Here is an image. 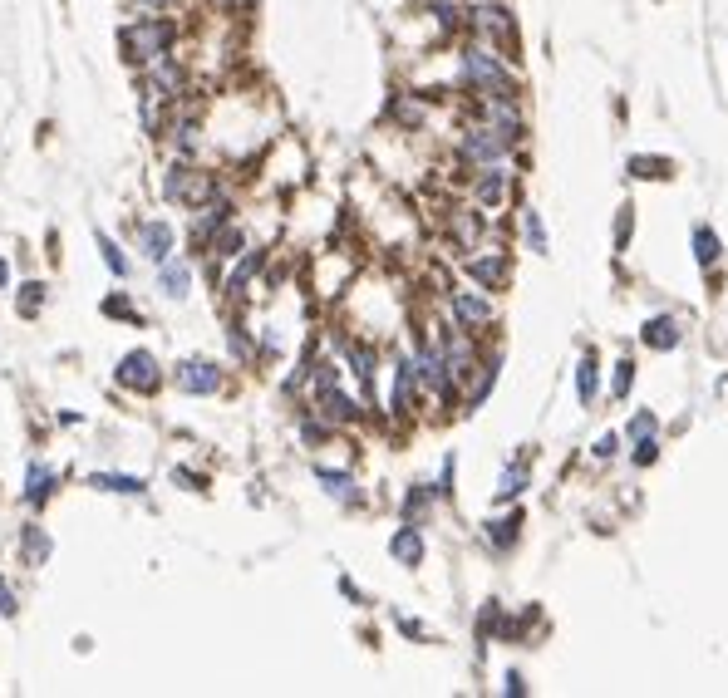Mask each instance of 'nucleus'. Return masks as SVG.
Returning a JSON list of instances; mask_svg holds the SVG:
<instances>
[{"label": "nucleus", "instance_id": "nucleus-14", "mask_svg": "<svg viewBox=\"0 0 728 698\" xmlns=\"http://www.w3.org/2000/svg\"><path fill=\"white\" fill-rule=\"evenodd\" d=\"M143 89H148L153 99H178V94H182V69L168 55L153 59V64H148V84H143Z\"/></svg>", "mask_w": 728, "mask_h": 698}, {"label": "nucleus", "instance_id": "nucleus-10", "mask_svg": "<svg viewBox=\"0 0 728 698\" xmlns=\"http://www.w3.org/2000/svg\"><path fill=\"white\" fill-rule=\"evenodd\" d=\"M507 192H512V173L502 163H492V168H483V173L473 177V197H478L483 212H497L507 202Z\"/></svg>", "mask_w": 728, "mask_h": 698}, {"label": "nucleus", "instance_id": "nucleus-37", "mask_svg": "<svg viewBox=\"0 0 728 698\" xmlns=\"http://www.w3.org/2000/svg\"><path fill=\"white\" fill-rule=\"evenodd\" d=\"M615 453H620V433L610 428V433H601V438H596V448H591V458H596V463H610Z\"/></svg>", "mask_w": 728, "mask_h": 698}, {"label": "nucleus", "instance_id": "nucleus-30", "mask_svg": "<svg viewBox=\"0 0 728 698\" xmlns=\"http://www.w3.org/2000/svg\"><path fill=\"white\" fill-rule=\"evenodd\" d=\"M345 359H350V369L360 374L364 394H374V349H369V345H350V349H345Z\"/></svg>", "mask_w": 728, "mask_h": 698}, {"label": "nucleus", "instance_id": "nucleus-5", "mask_svg": "<svg viewBox=\"0 0 728 698\" xmlns=\"http://www.w3.org/2000/svg\"><path fill=\"white\" fill-rule=\"evenodd\" d=\"M163 197L168 202H187V207H202V202H212L217 197V187H212V177L197 173V168H168L163 177Z\"/></svg>", "mask_w": 728, "mask_h": 698}, {"label": "nucleus", "instance_id": "nucleus-28", "mask_svg": "<svg viewBox=\"0 0 728 698\" xmlns=\"http://www.w3.org/2000/svg\"><path fill=\"white\" fill-rule=\"evenodd\" d=\"M522 241H527L537 256H546V251H551V241H546V222H542V212H537V207H522Z\"/></svg>", "mask_w": 728, "mask_h": 698}, {"label": "nucleus", "instance_id": "nucleus-27", "mask_svg": "<svg viewBox=\"0 0 728 698\" xmlns=\"http://www.w3.org/2000/svg\"><path fill=\"white\" fill-rule=\"evenodd\" d=\"M266 266V251H242V266L227 276V295H242L246 286H251V276Z\"/></svg>", "mask_w": 728, "mask_h": 698}, {"label": "nucleus", "instance_id": "nucleus-38", "mask_svg": "<svg viewBox=\"0 0 728 698\" xmlns=\"http://www.w3.org/2000/svg\"><path fill=\"white\" fill-rule=\"evenodd\" d=\"M630 232H635V217H630V207H620V217H615V251L630 246Z\"/></svg>", "mask_w": 728, "mask_h": 698}, {"label": "nucleus", "instance_id": "nucleus-22", "mask_svg": "<svg viewBox=\"0 0 728 698\" xmlns=\"http://www.w3.org/2000/svg\"><path fill=\"white\" fill-rule=\"evenodd\" d=\"M89 487L94 492H119V497H143L148 492V482L143 477H128V472H94Z\"/></svg>", "mask_w": 728, "mask_h": 698}, {"label": "nucleus", "instance_id": "nucleus-44", "mask_svg": "<svg viewBox=\"0 0 728 698\" xmlns=\"http://www.w3.org/2000/svg\"><path fill=\"white\" fill-rule=\"evenodd\" d=\"M104 315H123V320H138V315H133V305H128L123 295H109V300H104Z\"/></svg>", "mask_w": 728, "mask_h": 698}, {"label": "nucleus", "instance_id": "nucleus-26", "mask_svg": "<svg viewBox=\"0 0 728 698\" xmlns=\"http://www.w3.org/2000/svg\"><path fill=\"white\" fill-rule=\"evenodd\" d=\"M719 256H724V241L714 227H694V261L699 266H719Z\"/></svg>", "mask_w": 728, "mask_h": 698}, {"label": "nucleus", "instance_id": "nucleus-18", "mask_svg": "<svg viewBox=\"0 0 728 698\" xmlns=\"http://www.w3.org/2000/svg\"><path fill=\"white\" fill-rule=\"evenodd\" d=\"M55 467H45V463H30L25 467V507H45L50 497H55Z\"/></svg>", "mask_w": 728, "mask_h": 698}, {"label": "nucleus", "instance_id": "nucleus-7", "mask_svg": "<svg viewBox=\"0 0 728 698\" xmlns=\"http://www.w3.org/2000/svg\"><path fill=\"white\" fill-rule=\"evenodd\" d=\"M114 379H119L123 389H133V394H153L163 374H158V359L148 349H128L119 359V369H114Z\"/></svg>", "mask_w": 728, "mask_h": 698}, {"label": "nucleus", "instance_id": "nucleus-11", "mask_svg": "<svg viewBox=\"0 0 728 698\" xmlns=\"http://www.w3.org/2000/svg\"><path fill=\"white\" fill-rule=\"evenodd\" d=\"M640 345L645 349H679L684 345V320L679 315H650L640 325Z\"/></svg>", "mask_w": 728, "mask_h": 698}, {"label": "nucleus", "instance_id": "nucleus-16", "mask_svg": "<svg viewBox=\"0 0 728 698\" xmlns=\"http://www.w3.org/2000/svg\"><path fill=\"white\" fill-rule=\"evenodd\" d=\"M138 251H143L153 266H163V261L173 256V227H168V222H143V227H138Z\"/></svg>", "mask_w": 728, "mask_h": 698}, {"label": "nucleus", "instance_id": "nucleus-6", "mask_svg": "<svg viewBox=\"0 0 728 698\" xmlns=\"http://www.w3.org/2000/svg\"><path fill=\"white\" fill-rule=\"evenodd\" d=\"M448 310H453V320L468 330V335H483L487 325H492V291H448Z\"/></svg>", "mask_w": 728, "mask_h": 698}, {"label": "nucleus", "instance_id": "nucleus-25", "mask_svg": "<svg viewBox=\"0 0 728 698\" xmlns=\"http://www.w3.org/2000/svg\"><path fill=\"white\" fill-rule=\"evenodd\" d=\"M517 536H522V517H517V512H512V517L487 522V546H497V551H512V546H517Z\"/></svg>", "mask_w": 728, "mask_h": 698}, {"label": "nucleus", "instance_id": "nucleus-9", "mask_svg": "<svg viewBox=\"0 0 728 698\" xmlns=\"http://www.w3.org/2000/svg\"><path fill=\"white\" fill-rule=\"evenodd\" d=\"M173 379H178L182 394H217L222 389V369L212 359H182L173 369Z\"/></svg>", "mask_w": 728, "mask_h": 698}, {"label": "nucleus", "instance_id": "nucleus-50", "mask_svg": "<svg viewBox=\"0 0 728 698\" xmlns=\"http://www.w3.org/2000/svg\"><path fill=\"white\" fill-rule=\"evenodd\" d=\"M138 5H153V10H163V5H173V0H138Z\"/></svg>", "mask_w": 728, "mask_h": 698}, {"label": "nucleus", "instance_id": "nucleus-2", "mask_svg": "<svg viewBox=\"0 0 728 698\" xmlns=\"http://www.w3.org/2000/svg\"><path fill=\"white\" fill-rule=\"evenodd\" d=\"M173 40H178V25H173V20H158V15H148V20L123 25L119 30L123 55L133 59V64H153V59H163L168 50H173Z\"/></svg>", "mask_w": 728, "mask_h": 698}, {"label": "nucleus", "instance_id": "nucleus-45", "mask_svg": "<svg viewBox=\"0 0 728 698\" xmlns=\"http://www.w3.org/2000/svg\"><path fill=\"white\" fill-rule=\"evenodd\" d=\"M15 610H20V605H15V595H10V585L0 581V615H5V620H10V615H15Z\"/></svg>", "mask_w": 728, "mask_h": 698}, {"label": "nucleus", "instance_id": "nucleus-32", "mask_svg": "<svg viewBox=\"0 0 728 698\" xmlns=\"http://www.w3.org/2000/svg\"><path fill=\"white\" fill-rule=\"evenodd\" d=\"M433 497H438V487H414L409 497H404V522H424L428 517V507H433Z\"/></svg>", "mask_w": 728, "mask_h": 698}, {"label": "nucleus", "instance_id": "nucleus-35", "mask_svg": "<svg viewBox=\"0 0 728 698\" xmlns=\"http://www.w3.org/2000/svg\"><path fill=\"white\" fill-rule=\"evenodd\" d=\"M630 177H669V158H630Z\"/></svg>", "mask_w": 728, "mask_h": 698}, {"label": "nucleus", "instance_id": "nucleus-23", "mask_svg": "<svg viewBox=\"0 0 728 698\" xmlns=\"http://www.w3.org/2000/svg\"><path fill=\"white\" fill-rule=\"evenodd\" d=\"M596 394H601V364H596V354H581V364H576V399L591 408Z\"/></svg>", "mask_w": 728, "mask_h": 698}, {"label": "nucleus", "instance_id": "nucleus-41", "mask_svg": "<svg viewBox=\"0 0 728 698\" xmlns=\"http://www.w3.org/2000/svg\"><path fill=\"white\" fill-rule=\"evenodd\" d=\"M630 438L640 443V438H655V413H635L630 418Z\"/></svg>", "mask_w": 728, "mask_h": 698}, {"label": "nucleus", "instance_id": "nucleus-36", "mask_svg": "<svg viewBox=\"0 0 728 698\" xmlns=\"http://www.w3.org/2000/svg\"><path fill=\"white\" fill-rule=\"evenodd\" d=\"M630 384H635V364H630V359H620V364H615V384H610V399H625V394H630Z\"/></svg>", "mask_w": 728, "mask_h": 698}, {"label": "nucleus", "instance_id": "nucleus-40", "mask_svg": "<svg viewBox=\"0 0 728 698\" xmlns=\"http://www.w3.org/2000/svg\"><path fill=\"white\" fill-rule=\"evenodd\" d=\"M340 384V369L335 364H315V394H325V389H335Z\"/></svg>", "mask_w": 728, "mask_h": 698}, {"label": "nucleus", "instance_id": "nucleus-15", "mask_svg": "<svg viewBox=\"0 0 728 698\" xmlns=\"http://www.w3.org/2000/svg\"><path fill=\"white\" fill-rule=\"evenodd\" d=\"M389 556H394L399 566H409V571H414V566L424 561V531H419L414 522H404L394 536H389Z\"/></svg>", "mask_w": 728, "mask_h": 698}, {"label": "nucleus", "instance_id": "nucleus-43", "mask_svg": "<svg viewBox=\"0 0 728 698\" xmlns=\"http://www.w3.org/2000/svg\"><path fill=\"white\" fill-rule=\"evenodd\" d=\"M655 453H660V448H655V438H640V443H635V467H650V463H655Z\"/></svg>", "mask_w": 728, "mask_h": 698}, {"label": "nucleus", "instance_id": "nucleus-12", "mask_svg": "<svg viewBox=\"0 0 728 698\" xmlns=\"http://www.w3.org/2000/svg\"><path fill=\"white\" fill-rule=\"evenodd\" d=\"M232 212H237V207H232L227 197H212V202H202V207H197V217H192V241H202V246H207L212 236H217L222 227H227V222H232Z\"/></svg>", "mask_w": 728, "mask_h": 698}, {"label": "nucleus", "instance_id": "nucleus-19", "mask_svg": "<svg viewBox=\"0 0 728 698\" xmlns=\"http://www.w3.org/2000/svg\"><path fill=\"white\" fill-rule=\"evenodd\" d=\"M158 286H163V295H168V300H187V291H192V266L168 256V261L158 266Z\"/></svg>", "mask_w": 728, "mask_h": 698}, {"label": "nucleus", "instance_id": "nucleus-4", "mask_svg": "<svg viewBox=\"0 0 728 698\" xmlns=\"http://www.w3.org/2000/svg\"><path fill=\"white\" fill-rule=\"evenodd\" d=\"M507 153H512V138H507L502 128H492V123H478V128H468V133L458 138V158L473 163V168H492V163H502Z\"/></svg>", "mask_w": 728, "mask_h": 698}, {"label": "nucleus", "instance_id": "nucleus-39", "mask_svg": "<svg viewBox=\"0 0 728 698\" xmlns=\"http://www.w3.org/2000/svg\"><path fill=\"white\" fill-rule=\"evenodd\" d=\"M453 477H458V458L448 453V458H443V472H438V482H433L438 497H453Z\"/></svg>", "mask_w": 728, "mask_h": 698}, {"label": "nucleus", "instance_id": "nucleus-20", "mask_svg": "<svg viewBox=\"0 0 728 698\" xmlns=\"http://www.w3.org/2000/svg\"><path fill=\"white\" fill-rule=\"evenodd\" d=\"M315 404H320V413H325L330 423H355V418L364 413L350 394H340V384H335V389H325V394H315Z\"/></svg>", "mask_w": 728, "mask_h": 698}, {"label": "nucleus", "instance_id": "nucleus-3", "mask_svg": "<svg viewBox=\"0 0 728 698\" xmlns=\"http://www.w3.org/2000/svg\"><path fill=\"white\" fill-rule=\"evenodd\" d=\"M468 25H473V35L487 40L492 50H512L517 45V25H512V10L502 0H478L468 10Z\"/></svg>", "mask_w": 728, "mask_h": 698}, {"label": "nucleus", "instance_id": "nucleus-33", "mask_svg": "<svg viewBox=\"0 0 728 698\" xmlns=\"http://www.w3.org/2000/svg\"><path fill=\"white\" fill-rule=\"evenodd\" d=\"M40 305H45V281H25V286H20V300H15V310H20L25 320H35Z\"/></svg>", "mask_w": 728, "mask_h": 698}, {"label": "nucleus", "instance_id": "nucleus-29", "mask_svg": "<svg viewBox=\"0 0 728 698\" xmlns=\"http://www.w3.org/2000/svg\"><path fill=\"white\" fill-rule=\"evenodd\" d=\"M20 546H25V561L30 566H40V561H50V551H55V541L40 531V526H25V536H20Z\"/></svg>", "mask_w": 728, "mask_h": 698}, {"label": "nucleus", "instance_id": "nucleus-31", "mask_svg": "<svg viewBox=\"0 0 728 698\" xmlns=\"http://www.w3.org/2000/svg\"><path fill=\"white\" fill-rule=\"evenodd\" d=\"M532 482V472H527V463H512V467H502V477H497V497L502 502H512L522 487Z\"/></svg>", "mask_w": 728, "mask_h": 698}, {"label": "nucleus", "instance_id": "nucleus-1", "mask_svg": "<svg viewBox=\"0 0 728 698\" xmlns=\"http://www.w3.org/2000/svg\"><path fill=\"white\" fill-rule=\"evenodd\" d=\"M458 74H463V84L473 89V94H483V99H522V79L502 64V55L478 40V45H468L463 55H458Z\"/></svg>", "mask_w": 728, "mask_h": 698}, {"label": "nucleus", "instance_id": "nucleus-42", "mask_svg": "<svg viewBox=\"0 0 728 698\" xmlns=\"http://www.w3.org/2000/svg\"><path fill=\"white\" fill-rule=\"evenodd\" d=\"M394 114L419 128V123H424V104H419V99H399V104H394Z\"/></svg>", "mask_w": 728, "mask_h": 698}, {"label": "nucleus", "instance_id": "nucleus-21", "mask_svg": "<svg viewBox=\"0 0 728 698\" xmlns=\"http://www.w3.org/2000/svg\"><path fill=\"white\" fill-rule=\"evenodd\" d=\"M315 482H320V487H325V492H330L335 502H350V507L360 502V487H355V477H350V472H335V467H315Z\"/></svg>", "mask_w": 728, "mask_h": 698}, {"label": "nucleus", "instance_id": "nucleus-8", "mask_svg": "<svg viewBox=\"0 0 728 698\" xmlns=\"http://www.w3.org/2000/svg\"><path fill=\"white\" fill-rule=\"evenodd\" d=\"M463 271L483 286V291H502L507 281H512V261H507V251H473V256H463Z\"/></svg>", "mask_w": 728, "mask_h": 698}, {"label": "nucleus", "instance_id": "nucleus-46", "mask_svg": "<svg viewBox=\"0 0 728 698\" xmlns=\"http://www.w3.org/2000/svg\"><path fill=\"white\" fill-rule=\"evenodd\" d=\"M507 694H512V698H522V694H527V679H522L517 669H507Z\"/></svg>", "mask_w": 728, "mask_h": 698}, {"label": "nucleus", "instance_id": "nucleus-48", "mask_svg": "<svg viewBox=\"0 0 728 698\" xmlns=\"http://www.w3.org/2000/svg\"><path fill=\"white\" fill-rule=\"evenodd\" d=\"M173 482H182V487H192V492H197V487H202V477H192V472H187V467H173Z\"/></svg>", "mask_w": 728, "mask_h": 698}, {"label": "nucleus", "instance_id": "nucleus-13", "mask_svg": "<svg viewBox=\"0 0 728 698\" xmlns=\"http://www.w3.org/2000/svg\"><path fill=\"white\" fill-rule=\"evenodd\" d=\"M483 123L502 128L512 143H517L522 128H527V118H522V109H517V99H483Z\"/></svg>", "mask_w": 728, "mask_h": 698}, {"label": "nucleus", "instance_id": "nucleus-24", "mask_svg": "<svg viewBox=\"0 0 728 698\" xmlns=\"http://www.w3.org/2000/svg\"><path fill=\"white\" fill-rule=\"evenodd\" d=\"M207 251H212L217 261H232V256H242V251H246V232L237 227V222H227L222 232H217L212 241H207Z\"/></svg>", "mask_w": 728, "mask_h": 698}, {"label": "nucleus", "instance_id": "nucleus-34", "mask_svg": "<svg viewBox=\"0 0 728 698\" xmlns=\"http://www.w3.org/2000/svg\"><path fill=\"white\" fill-rule=\"evenodd\" d=\"M94 241H99V251H104V266H109V271H114V276L123 281V276H128V256L119 251V241H114L109 232H99Z\"/></svg>", "mask_w": 728, "mask_h": 698}, {"label": "nucleus", "instance_id": "nucleus-47", "mask_svg": "<svg viewBox=\"0 0 728 698\" xmlns=\"http://www.w3.org/2000/svg\"><path fill=\"white\" fill-rule=\"evenodd\" d=\"M301 438H305V443H320V438H325V428H320L315 418H305V423H301Z\"/></svg>", "mask_w": 728, "mask_h": 698}, {"label": "nucleus", "instance_id": "nucleus-49", "mask_svg": "<svg viewBox=\"0 0 728 698\" xmlns=\"http://www.w3.org/2000/svg\"><path fill=\"white\" fill-rule=\"evenodd\" d=\"M10 286V266H5V256H0V291Z\"/></svg>", "mask_w": 728, "mask_h": 698}, {"label": "nucleus", "instance_id": "nucleus-17", "mask_svg": "<svg viewBox=\"0 0 728 698\" xmlns=\"http://www.w3.org/2000/svg\"><path fill=\"white\" fill-rule=\"evenodd\" d=\"M419 384H424V379H419V359H414V354L399 359V364H394V399H389V408H394V413H409V399H414Z\"/></svg>", "mask_w": 728, "mask_h": 698}]
</instances>
